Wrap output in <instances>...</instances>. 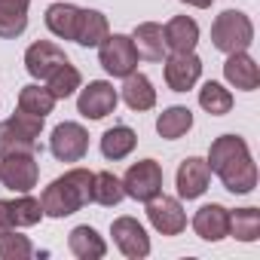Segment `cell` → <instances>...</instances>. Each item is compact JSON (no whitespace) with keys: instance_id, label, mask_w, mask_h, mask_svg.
<instances>
[{"instance_id":"6da1fadb","label":"cell","mask_w":260,"mask_h":260,"mask_svg":"<svg viewBox=\"0 0 260 260\" xmlns=\"http://www.w3.org/2000/svg\"><path fill=\"white\" fill-rule=\"evenodd\" d=\"M205 162H208L211 175L220 178L223 190H230L236 196L254 193V187H257V162L251 159V150H248L245 138H239V135L214 138L211 147H208Z\"/></svg>"},{"instance_id":"7a4b0ae2","label":"cell","mask_w":260,"mask_h":260,"mask_svg":"<svg viewBox=\"0 0 260 260\" xmlns=\"http://www.w3.org/2000/svg\"><path fill=\"white\" fill-rule=\"evenodd\" d=\"M92 178L95 172L89 169H71L61 178H55L43 193H40V205H43V217H71L80 208H86L92 202Z\"/></svg>"},{"instance_id":"3957f363","label":"cell","mask_w":260,"mask_h":260,"mask_svg":"<svg viewBox=\"0 0 260 260\" xmlns=\"http://www.w3.org/2000/svg\"><path fill=\"white\" fill-rule=\"evenodd\" d=\"M43 132V119L16 110L10 119L0 122V159L13 153H37V141Z\"/></svg>"},{"instance_id":"277c9868","label":"cell","mask_w":260,"mask_h":260,"mask_svg":"<svg viewBox=\"0 0 260 260\" xmlns=\"http://www.w3.org/2000/svg\"><path fill=\"white\" fill-rule=\"evenodd\" d=\"M211 43L223 55L230 52H248L254 43V22L242 10H223L211 22Z\"/></svg>"},{"instance_id":"5b68a950","label":"cell","mask_w":260,"mask_h":260,"mask_svg":"<svg viewBox=\"0 0 260 260\" xmlns=\"http://www.w3.org/2000/svg\"><path fill=\"white\" fill-rule=\"evenodd\" d=\"M122 190L135 202H150L153 196L162 193V166L156 159H138L128 166V172L119 178Z\"/></svg>"},{"instance_id":"8992f818","label":"cell","mask_w":260,"mask_h":260,"mask_svg":"<svg viewBox=\"0 0 260 260\" xmlns=\"http://www.w3.org/2000/svg\"><path fill=\"white\" fill-rule=\"evenodd\" d=\"M138 52L128 34H107V40L98 46V64L110 74V77H128L132 71H138Z\"/></svg>"},{"instance_id":"52a82bcc","label":"cell","mask_w":260,"mask_h":260,"mask_svg":"<svg viewBox=\"0 0 260 260\" xmlns=\"http://www.w3.org/2000/svg\"><path fill=\"white\" fill-rule=\"evenodd\" d=\"M40 181L37 153H13L0 159V184L13 193H31Z\"/></svg>"},{"instance_id":"ba28073f","label":"cell","mask_w":260,"mask_h":260,"mask_svg":"<svg viewBox=\"0 0 260 260\" xmlns=\"http://www.w3.org/2000/svg\"><path fill=\"white\" fill-rule=\"evenodd\" d=\"M49 153L58 162H83L89 153V132L80 122H58L49 135Z\"/></svg>"},{"instance_id":"9c48e42d","label":"cell","mask_w":260,"mask_h":260,"mask_svg":"<svg viewBox=\"0 0 260 260\" xmlns=\"http://www.w3.org/2000/svg\"><path fill=\"white\" fill-rule=\"evenodd\" d=\"M110 236H113V245L119 248V254L128 260H144L150 254V236L138 217H128V214L116 217L110 223Z\"/></svg>"},{"instance_id":"30bf717a","label":"cell","mask_w":260,"mask_h":260,"mask_svg":"<svg viewBox=\"0 0 260 260\" xmlns=\"http://www.w3.org/2000/svg\"><path fill=\"white\" fill-rule=\"evenodd\" d=\"M119 104V89H113V83L107 80H92L89 86H80L77 95V113L86 119H104L116 110Z\"/></svg>"},{"instance_id":"8fae6325","label":"cell","mask_w":260,"mask_h":260,"mask_svg":"<svg viewBox=\"0 0 260 260\" xmlns=\"http://www.w3.org/2000/svg\"><path fill=\"white\" fill-rule=\"evenodd\" d=\"M144 205H147V220L159 236H181L187 230V211H184L181 199L159 193Z\"/></svg>"},{"instance_id":"7c38bea8","label":"cell","mask_w":260,"mask_h":260,"mask_svg":"<svg viewBox=\"0 0 260 260\" xmlns=\"http://www.w3.org/2000/svg\"><path fill=\"white\" fill-rule=\"evenodd\" d=\"M162 77L172 92H190L202 77V58L196 52H172L162 58Z\"/></svg>"},{"instance_id":"4fadbf2b","label":"cell","mask_w":260,"mask_h":260,"mask_svg":"<svg viewBox=\"0 0 260 260\" xmlns=\"http://www.w3.org/2000/svg\"><path fill=\"white\" fill-rule=\"evenodd\" d=\"M64 61H68L64 49L55 46L52 40H37V43H31V46L25 49V71H28L34 80H40V83H46V77L55 74Z\"/></svg>"},{"instance_id":"5bb4252c","label":"cell","mask_w":260,"mask_h":260,"mask_svg":"<svg viewBox=\"0 0 260 260\" xmlns=\"http://www.w3.org/2000/svg\"><path fill=\"white\" fill-rule=\"evenodd\" d=\"M175 184H178V196L181 199H199L208 184H211V169L202 156H187L181 166H178V175H175Z\"/></svg>"},{"instance_id":"9a60e30c","label":"cell","mask_w":260,"mask_h":260,"mask_svg":"<svg viewBox=\"0 0 260 260\" xmlns=\"http://www.w3.org/2000/svg\"><path fill=\"white\" fill-rule=\"evenodd\" d=\"M190 223L202 242H223L230 236V208H223L220 202H208L193 214Z\"/></svg>"},{"instance_id":"2e32d148","label":"cell","mask_w":260,"mask_h":260,"mask_svg":"<svg viewBox=\"0 0 260 260\" xmlns=\"http://www.w3.org/2000/svg\"><path fill=\"white\" fill-rule=\"evenodd\" d=\"M119 98L125 101V107H128V110H138V113H144V110H153V107H156V89H153L150 77H147V74H141V71H132L128 77H122Z\"/></svg>"},{"instance_id":"e0dca14e","label":"cell","mask_w":260,"mask_h":260,"mask_svg":"<svg viewBox=\"0 0 260 260\" xmlns=\"http://www.w3.org/2000/svg\"><path fill=\"white\" fill-rule=\"evenodd\" d=\"M223 80L233 89L254 92L260 86V68H257V61L248 52H230L226 61H223Z\"/></svg>"},{"instance_id":"ac0fdd59","label":"cell","mask_w":260,"mask_h":260,"mask_svg":"<svg viewBox=\"0 0 260 260\" xmlns=\"http://www.w3.org/2000/svg\"><path fill=\"white\" fill-rule=\"evenodd\" d=\"M162 40L169 52H193L199 43V25L190 16H175L162 25Z\"/></svg>"},{"instance_id":"d6986e66","label":"cell","mask_w":260,"mask_h":260,"mask_svg":"<svg viewBox=\"0 0 260 260\" xmlns=\"http://www.w3.org/2000/svg\"><path fill=\"white\" fill-rule=\"evenodd\" d=\"M68 251H71L77 260H101V257L107 254V242L98 236L95 226L80 223V226H74L71 236H68Z\"/></svg>"},{"instance_id":"ffe728a7","label":"cell","mask_w":260,"mask_h":260,"mask_svg":"<svg viewBox=\"0 0 260 260\" xmlns=\"http://www.w3.org/2000/svg\"><path fill=\"white\" fill-rule=\"evenodd\" d=\"M128 37L135 43L138 58H144V61H162L166 52H169L166 40H162V25H156V22H141Z\"/></svg>"},{"instance_id":"44dd1931","label":"cell","mask_w":260,"mask_h":260,"mask_svg":"<svg viewBox=\"0 0 260 260\" xmlns=\"http://www.w3.org/2000/svg\"><path fill=\"white\" fill-rule=\"evenodd\" d=\"M110 34V25H107V16L98 13V10H80V22H77V37L74 43L86 46V49H98Z\"/></svg>"},{"instance_id":"7402d4cb","label":"cell","mask_w":260,"mask_h":260,"mask_svg":"<svg viewBox=\"0 0 260 260\" xmlns=\"http://www.w3.org/2000/svg\"><path fill=\"white\" fill-rule=\"evenodd\" d=\"M135 144H138L135 128L119 122V125L107 128V132L101 135V156H104V159H110V162H119V159H125L128 153L135 150Z\"/></svg>"},{"instance_id":"603a6c76","label":"cell","mask_w":260,"mask_h":260,"mask_svg":"<svg viewBox=\"0 0 260 260\" xmlns=\"http://www.w3.org/2000/svg\"><path fill=\"white\" fill-rule=\"evenodd\" d=\"M31 0H0V40H16L28 28Z\"/></svg>"},{"instance_id":"cb8c5ba5","label":"cell","mask_w":260,"mask_h":260,"mask_svg":"<svg viewBox=\"0 0 260 260\" xmlns=\"http://www.w3.org/2000/svg\"><path fill=\"white\" fill-rule=\"evenodd\" d=\"M190 128H193V110L184 107V104H172V107H166V110L156 116V132H159V138H166V141L184 138Z\"/></svg>"},{"instance_id":"d4e9b609","label":"cell","mask_w":260,"mask_h":260,"mask_svg":"<svg viewBox=\"0 0 260 260\" xmlns=\"http://www.w3.org/2000/svg\"><path fill=\"white\" fill-rule=\"evenodd\" d=\"M46 28L58 40H74L77 37V22H80V7L74 4H52L46 10Z\"/></svg>"},{"instance_id":"484cf974","label":"cell","mask_w":260,"mask_h":260,"mask_svg":"<svg viewBox=\"0 0 260 260\" xmlns=\"http://www.w3.org/2000/svg\"><path fill=\"white\" fill-rule=\"evenodd\" d=\"M52 107H55V95L46 89V83H43V86H40V83H31V86H25V89L19 92L16 110H22V113H31V116L46 119V116L52 113Z\"/></svg>"},{"instance_id":"4316f807","label":"cell","mask_w":260,"mask_h":260,"mask_svg":"<svg viewBox=\"0 0 260 260\" xmlns=\"http://www.w3.org/2000/svg\"><path fill=\"white\" fill-rule=\"evenodd\" d=\"M199 107H202L205 113H211V116H223V113L233 110V92H230L223 83L208 80V83H202V89H199Z\"/></svg>"},{"instance_id":"83f0119b","label":"cell","mask_w":260,"mask_h":260,"mask_svg":"<svg viewBox=\"0 0 260 260\" xmlns=\"http://www.w3.org/2000/svg\"><path fill=\"white\" fill-rule=\"evenodd\" d=\"M122 199H125L122 181L113 172H95V178H92V202H98L104 208H113Z\"/></svg>"},{"instance_id":"f1b7e54d","label":"cell","mask_w":260,"mask_h":260,"mask_svg":"<svg viewBox=\"0 0 260 260\" xmlns=\"http://www.w3.org/2000/svg\"><path fill=\"white\" fill-rule=\"evenodd\" d=\"M10 217H13V226L16 230L37 226L43 220V205L31 193H16V199H10Z\"/></svg>"},{"instance_id":"f546056e","label":"cell","mask_w":260,"mask_h":260,"mask_svg":"<svg viewBox=\"0 0 260 260\" xmlns=\"http://www.w3.org/2000/svg\"><path fill=\"white\" fill-rule=\"evenodd\" d=\"M80 86H83V74H80L71 61H64L55 74H49V77H46V89L55 95V101H64V98L77 95V92H80Z\"/></svg>"},{"instance_id":"4dcf8cb0","label":"cell","mask_w":260,"mask_h":260,"mask_svg":"<svg viewBox=\"0 0 260 260\" xmlns=\"http://www.w3.org/2000/svg\"><path fill=\"white\" fill-rule=\"evenodd\" d=\"M230 236L239 242H257L260 239V208L230 211Z\"/></svg>"},{"instance_id":"1f68e13d","label":"cell","mask_w":260,"mask_h":260,"mask_svg":"<svg viewBox=\"0 0 260 260\" xmlns=\"http://www.w3.org/2000/svg\"><path fill=\"white\" fill-rule=\"evenodd\" d=\"M34 257V245L28 236L10 230L7 236H0V260H28Z\"/></svg>"},{"instance_id":"d6a6232c","label":"cell","mask_w":260,"mask_h":260,"mask_svg":"<svg viewBox=\"0 0 260 260\" xmlns=\"http://www.w3.org/2000/svg\"><path fill=\"white\" fill-rule=\"evenodd\" d=\"M10 230H16L13 226V217H10V202L0 199V236H7Z\"/></svg>"},{"instance_id":"836d02e7","label":"cell","mask_w":260,"mask_h":260,"mask_svg":"<svg viewBox=\"0 0 260 260\" xmlns=\"http://www.w3.org/2000/svg\"><path fill=\"white\" fill-rule=\"evenodd\" d=\"M181 4H187V7H193V10H208L211 0H181Z\"/></svg>"}]
</instances>
